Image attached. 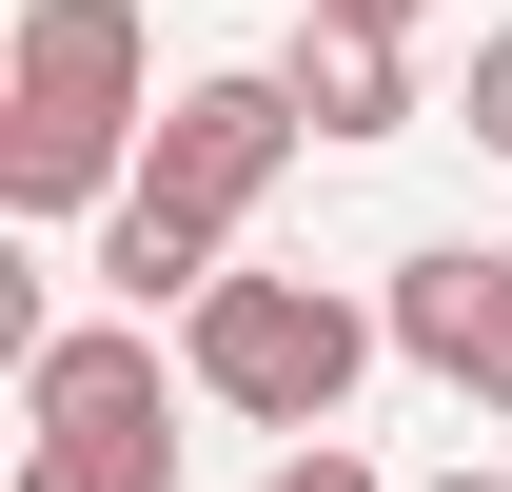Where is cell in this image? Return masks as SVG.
I'll return each instance as SVG.
<instances>
[{
	"label": "cell",
	"instance_id": "obj_9",
	"mask_svg": "<svg viewBox=\"0 0 512 492\" xmlns=\"http://www.w3.org/2000/svg\"><path fill=\"white\" fill-rule=\"evenodd\" d=\"M453 119H473V158H512V20L473 40V79H453Z\"/></svg>",
	"mask_w": 512,
	"mask_h": 492
},
{
	"label": "cell",
	"instance_id": "obj_5",
	"mask_svg": "<svg viewBox=\"0 0 512 492\" xmlns=\"http://www.w3.org/2000/svg\"><path fill=\"white\" fill-rule=\"evenodd\" d=\"M158 394H178V374H158L138 315H60V335L20 355V453H40V433H158Z\"/></svg>",
	"mask_w": 512,
	"mask_h": 492
},
{
	"label": "cell",
	"instance_id": "obj_8",
	"mask_svg": "<svg viewBox=\"0 0 512 492\" xmlns=\"http://www.w3.org/2000/svg\"><path fill=\"white\" fill-rule=\"evenodd\" d=\"M20 492H178V433H40Z\"/></svg>",
	"mask_w": 512,
	"mask_h": 492
},
{
	"label": "cell",
	"instance_id": "obj_11",
	"mask_svg": "<svg viewBox=\"0 0 512 492\" xmlns=\"http://www.w3.org/2000/svg\"><path fill=\"white\" fill-rule=\"evenodd\" d=\"M296 20H335V40H414L434 0H296Z\"/></svg>",
	"mask_w": 512,
	"mask_h": 492
},
{
	"label": "cell",
	"instance_id": "obj_4",
	"mask_svg": "<svg viewBox=\"0 0 512 492\" xmlns=\"http://www.w3.org/2000/svg\"><path fill=\"white\" fill-rule=\"evenodd\" d=\"M375 335H394L414 374H453L473 414H512V256H493V237H414L394 296H375Z\"/></svg>",
	"mask_w": 512,
	"mask_h": 492
},
{
	"label": "cell",
	"instance_id": "obj_2",
	"mask_svg": "<svg viewBox=\"0 0 512 492\" xmlns=\"http://www.w3.org/2000/svg\"><path fill=\"white\" fill-rule=\"evenodd\" d=\"M375 355H394V335L335 296V276H217V296L178 315V374H197L237 433H276V453H335V414H355Z\"/></svg>",
	"mask_w": 512,
	"mask_h": 492
},
{
	"label": "cell",
	"instance_id": "obj_1",
	"mask_svg": "<svg viewBox=\"0 0 512 492\" xmlns=\"http://www.w3.org/2000/svg\"><path fill=\"white\" fill-rule=\"evenodd\" d=\"M138 138H158L138 0H20V40H0V197H20L40 237H60V217H119Z\"/></svg>",
	"mask_w": 512,
	"mask_h": 492
},
{
	"label": "cell",
	"instance_id": "obj_3",
	"mask_svg": "<svg viewBox=\"0 0 512 492\" xmlns=\"http://www.w3.org/2000/svg\"><path fill=\"white\" fill-rule=\"evenodd\" d=\"M296 138H316V119H296V79H276V60H217V79H178V99H158L138 197H158V217H197V237L237 256V237H256V197L296 178Z\"/></svg>",
	"mask_w": 512,
	"mask_h": 492
},
{
	"label": "cell",
	"instance_id": "obj_12",
	"mask_svg": "<svg viewBox=\"0 0 512 492\" xmlns=\"http://www.w3.org/2000/svg\"><path fill=\"white\" fill-rule=\"evenodd\" d=\"M414 492H512V473H414Z\"/></svg>",
	"mask_w": 512,
	"mask_h": 492
},
{
	"label": "cell",
	"instance_id": "obj_6",
	"mask_svg": "<svg viewBox=\"0 0 512 492\" xmlns=\"http://www.w3.org/2000/svg\"><path fill=\"white\" fill-rule=\"evenodd\" d=\"M276 79H296V119H316V138H414V119H434V99H414V40H335V20H296V60H276Z\"/></svg>",
	"mask_w": 512,
	"mask_h": 492
},
{
	"label": "cell",
	"instance_id": "obj_7",
	"mask_svg": "<svg viewBox=\"0 0 512 492\" xmlns=\"http://www.w3.org/2000/svg\"><path fill=\"white\" fill-rule=\"evenodd\" d=\"M217 276H237V256L197 237V217H158V197H119V217H99V296H119L138 335H158V315H197Z\"/></svg>",
	"mask_w": 512,
	"mask_h": 492
},
{
	"label": "cell",
	"instance_id": "obj_10",
	"mask_svg": "<svg viewBox=\"0 0 512 492\" xmlns=\"http://www.w3.org/2000/svg\"><path fill=\"white\" fill-rule=\"evenodd\" d=\"M256 492H394V473H375V453H355V433H335V453H276V473H256Z\"/></svg>",
	"mask_w": 512,
	"mask_h": 492
}]
</instances>
